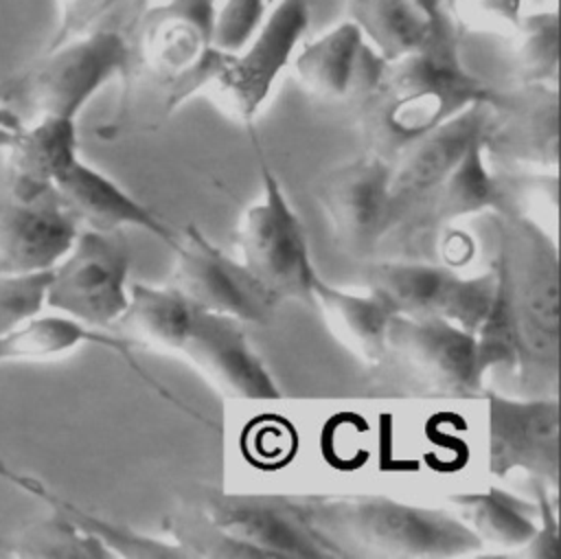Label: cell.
Wrapping results in <instances>:
<instances>
[{
    "mask_svg": "<svg viewBox=\"0 0 561 559\" xmlns=\"http://www.w3.org/2000/svg\"><path fill=\"white\" fill-rule=\"evenodd\" d=\"M215 2L151 0L125 22L129 59L116 110L96 129L101 138L156 129L210 88L230 59L213 42Z\"/></svg>",
    "mask_w": 561,
    "mask_h": 559,
    "instance_id": "6da1fadb",
    "label": "cell"
},
{
    "mask_svg": "<svg viewBox=\"0 0 561 559\" xmlns=\"http://www.w3.org/2000/svg\"><path fill=\"white\" fill-rule=\"evenodd\" d=\"M484 156L557 171L559 90L557 83H513L497 88L480 134Z\"/></svg>",
    "mask_w": 561,
    "mask_h": 559,
    "instance_id": "9a60e30c",
    "label": "cell"
},
{
    "mask_svg": "<svg viewBox=\"0 0 561 559\" xmlns=\"http://www.w3.org/2000/svg\"><path fill=\"white\" fill-rule=\"evenodd\" d=\"M486 399V469L497 478L524 471L530 480L559 489V397H504L482 390Z\"/></svg>",
    "mask_w": 561,
    "mask_h": 559,
    "instance_id": "8fae6325",
    "label": "cell"
},
{
    "mask_svg": "<svg viewBox=\"0 0 561 559\" xmlns=\"http://www.w3.org/2000/svg\"><path fill=\"white\" fill-rule=\"evenodd\" d=\"M0 182L18 197H39L79 160L77 121L42 116L26 121L0 149Z\"/></svg>",
    "mask_w": 561,
    "mask_h": 559,
    "instance_id": "ffe728a7",
    "label": "cell"
},
{
    "mask_svg": "<svg viewBox=\"0 0 561 559\" xmlns=\"http://www.w3.org/2000/svg\"><path fill=\"white\" fill-rule=\"evenodd\" d=\"M46 272L0 274V335L18 329L46 307Z\"/></svg>",
    "mask_w": 561,
    "mask_h": 559,
    "instance_id": "d6a6232c",
    "label": "cell"
},
{
    "mask_svg": "<svg viewBox=\"0 0 561 559\" xmlns=\"http://www.w3.org/2000/svg\"><path fill=\"white\" fill-rule=\"evenodd\" d=\"M0 478L11 482L13 487L22 489L24 493L33 495L35 500L44 502L50 511L64 515L77 528H81L83 533L99 539L114 555V559H118V557H127V559H186L184 550L178 548L173 541L156 539V537L145 535L140 531H134L125 524H116V522L105 520V517H101L92 511H85L79 504L66 500L61 493L53 491L48 484H44L35 476L15 471L4 460H0Z\"/></svg>",
    "mask_w": 561,
    "mask_h": 559,
    "instance_id": "603a6c76",
    "label": "cell"
},
{
    "mask_svg": "<svg viewBox=\"0 0 561 559\" xmlns=\"http://www.w3.org/2000/svg\"><path fill=\"white\" fill-rule=\"evenodd\" d=\"M77 221L57 191L18 197L0 182V274L50 270L72 246Z\"/></svg>",
    "mask_w": 561,
    "mask_h": 559,
    "instance_id": "d6986e66",
    "label": "cell"
},
{
    "mask_svg": "<svg viewBox=\"0 0 561 559\" xmlns=\"http://www.w3.org/2000/svg\"><path fill=\"white\" fill-rule=\"evenodd\" d=\"M272 0H217L213 11V42L234 55L259 31Z\"/></svg>",
    "mask_w": 561,
    "mask_h": 559,
    "instance_id": "1f68e13d",
    "label": "cell"
},
{
    "mask_svg": "<svg viewBox=\"0 0 561 559\" xmlns=\"http://www.w3.org/2000/svg\"><path fill=\"white\" fill-rule=\"evenodd\" d=\"M486 107L489 103H473L394 153L388 171V232L421 197L449 175L480 138Z\"/></svg>",
    "mask_w": 561,
    "mask_h": 559,
    "instance_id": "ac0fdd59",
    "label": "cell"
},
{
    "mask_svg": "<svg viewBox=\"0 0 561 559\" xmlns=\"http://www.w3.org/2000/svg\"><path fill=\"white\" fill-rule=\"evenodd\" d=\"M458 26L445 18L414 50L383 59L375 83L351 103L364 151L392 160L408 142L473 103H491L497 88L460 57Z\"/></svg>",
    "mask_w": 561,
    "mask_h": 559,
    "instance_id": "7a4b0ae2",
    "label": "cell"
},
{
    "mask_svg": "<svg viewBox=\"0 0 561 559\" xmlns=\"http://www.w3.org/2000/svg\"><path fill=\"white\" fill-rule=\"evenodd\" d=\"M368 283L401 316L440 318L473 333L493 300L497 272L493 265L482 274L460 276L438 261L392 256L373 263Z\"/></svg>",
    "mask_w": 561,
    "mask_h": 559,
    "instance_id": "ba28073f",
    "label": "cell"
},
{
    "mask_svg": "<svg viewBox=\"0 0 561 559\" xmlns=\"http://www.w3.org/2000/svg\"><path fill=\"white\" fill-rule=\"evenodd\" d=\"M195 307L169 283L162 287L140 281L129 283L127 307L114 322L118 338L131 346L145 344L175 353L191 322Z\"/></svg>",
    "mask_w": 561,
    "mask_h": 559,
    "instance_id": "d4e9b609",
    "label": "cell"
},
{
    "mask_svg": "<svg viewBox=\"0 0 561 559\" xmlns=\"http://www.w3.org/2000/svg\"><path fill=\"white\" fill-rule=\"evenodd\" d=\"M162 528L186 559H270L263 550L219 528L188 500L167 513Z\"/></svg>",
    "mask_w": 561,
    "mask_h": 559,
    "instance_id": "f1b7e54d",
    "label": "cell"
},
{
    "mask_svg": "<svg viewBox=\"0 0 561 559\" xmlns=\"http://www.w3.org/2000/svg\"><path fill=\"white\" fill-rule=\"evenodd\" d=\"M390 162L362 151L322 175L316 197L337 248L353 259L377 252L390 228Z\"/></svg>",
    "mask_w": 561,
    "mask_h": 559,
    "instance_id": "5bb4252c",
    "label": "cell"
},
{
    "mask_svg": "<svg viewBox=\"0 0 561 559\" xmlns=\"http://www.w3.org/2000/svg\"><path fill=\"white\" fill-rule=\"evenodd\" d=\"M0 557L11 559H114L92 535L59 513L35 520L0 539Z\"/></svg>",
    "mask_w": 561,
    "mask_h": 559,
    "instance_id": "83f0119b",
    "label": "cell"
},
{
    "mask_svg": "<svg viewBox=\"0 0 561 559\" xmlns=\"http://www.w3.org/2000/svg\"><path fill=\"white\" fill-rule=\"evenodd\" d=\"M186 500L219 528L270 559H335L302 520L294 495L234 493L197 484Z\"/></svg>",
    "mask_w": 561,
    "mask_h": 559,
    "instance_id": "7c38bea8",
    "label": "cell"
},
{
    "mask_svg": "<svg viewBox=\"0 0 561 559\" xmlns=\"http://www.w3.org/2000/svg\"><path fill=\"white\" fill-rule=\"evenodd\" d=\"M215 388L239 399H278L280 390L250 346L245 324L232 316L197 309L178 346Z\"/></svg>",
    "mask_w": 561,
    "mask_h": 559,
    "instance_id": "e0dca14e",
    "label": "cell"
},
{
    "mask_svg": "<svg viewBox=\"0 0 561 559\" xmlns=\"http://www.w3.org/2000/svg\"><path fill=\"white\" fill-rule=\"evenodd\" d=\"M419 4L434 18V20H443V18H447V13H445V4H447V0H419Z\"/></svg>",
    "mask_w": 561,
    "mask_h": 559,
    "instance_id": "74e56055",
    "label": "cell"
},
{
    "mask_svg": "<svg viewBox=\"0 0 561 559\" xmlns=\"http://www.w3.org/2000/svg\"><path fill=\"white\" fill-rule=\"evenodd\" d=\"M18 132H13V129H4V127H0V149H4L11 140H13V136H15Z\"/></svg>",
    "mask_w": 561,
    "mask_h": 559,
    "instance_id": "f35d334b",
    "label": "cell"
},
{
    "mask_svg": "<svg viewBox=\"0 0 561 559\" xmlns=\"http://www.w3.org/2000/svg\"><path fill=\"white\" fill-rule=\"evenodd\" d=\"M22 125H24V123H22V118L0 101V127L18 132Z\"/></svg>",
    "mask_w": 561,
    "mask_h": 559,
    "instance_id": "8d00e7d4",
    "label": "cell"
},
{
    "mask_svg": "<svg viewBox=\"0 0 561 559\" xmlns=\"http://www.w3.org/2000/svg\"><path fill=\"white\" fill-rule=\"evenodd\" d=\"M495 265V263H493ZM497 272V267H495ZM473 353H476V370L484 381L489 370L508 368L515 373L517 366V331L508 303V294L497 272L493 300L473 331Z\"/></svg>",
    "mask_w": 561,
    "mask_h": 559,
    "instance_id": "4dcf8cb0",
    "label": "cell"
},
{
    "mask_svg": "<svg viewBox=\"0 0 561 559\" xmlns=\"http://www.w3.org/2000/svg\"><path fill=\"white\" fill-rule=\"evenodd\" d=\"M131 252L123 230L79 228L48 270L46 307L92 329H112L127 307Z\"/></svg>",
    "mask_w": 561,
    "mask_h": 559,
    "instance_id": "52a82bcc",
    "label": "cell"
},
{
    "mask_svg": "<svg viewBox=\"0 0 561 559\" xmlns=\"http://www.w3.org/2000/svg\"><path fill=\"white\" fill-rule=\"evenodd\" d=\"M515 83H557L559 15L554 9L526 11L515 31Z\"/></svg>",
    "mask_w": 561,
    "mask_h": 559,
    "instance_id": "f546056e",
    "label": "cell"
},
{
    "mask_svg": "<svg viewBox=\"0 0 561 559\" xmlns=\"http://www.w3.org/2000/svg\"><path fill=\"white\" fill-rule=\"evenodd\" d=\"M526 0H447L445 13L458 28L489 26L515 31L522 20Z\"/></svg>",
    "mask_w": 561,
    "mask_h": 559,
    "instance_id": "836d02e7",
    "label": "cell"
},
{
    "mask_svg": "<svg viewBox=\"0 0 561 559\" xmlns=\"http://www.w3.org/2000/svg\"><path fill=\"white\" fill-rule=\"evenodd\" d=\"M169 285L193 307L243 324H267L280 305L241 263L217 248L195 224L178 232Z\"/></svg>",
    "mask_w": 561,
    "mask_h": 559,
    "instance_id": "9c48e42d",
    "label": "cell"
},
{
    "mask_svg": "<svg viewBox=\"0 0 561 559\" xmlns=\"http://www.w3.org/2000/svg\"><path fill=\"white\" fill-rule=\"evenodd\" d=\"M294 498L311 533L335 559H451L482 546L458 515L381 493Z\"/></svg>",
    "mask_w": 561,
    "mask_h": 559,
    "instance_id": "3957f363",
    "label": "cell"
},
{
    "mask_svg": "<svg viewBox=\"0 0 561 559\" xmlns=\"http://www.w3.org/2000/svg\"><path fill=\"white\" fill-rule=\"evenodd\" d=\"M123 2L127 0H59L57 24L44 48H53L75 35L90 31Z\"/></svg>",
    "mask_w": 561,
    "mask_h": 559,
    "instance_id": "e575fe53",
    "label": "cell"
},
{
    "mask_svg": "<svg viewBox=\"0 0 561 559\" xmlns=\"http://www.w3.org/2000/svg\"><path fill=\"white\" fill-rule=\"evenodd\" d=\"M484 210L493 215L511 213L500 175L491 173L486 167V156L478 138L449 175L394 224L381 246H401V252L394 259H419L421 248L440 241V235L449 230L451 221Z\"/></svg>",
    "mask_w": 561,
    "mask_h": 559,
    "instance_id": "4fadbf2b",
    "label": "cell"
},
{
    "mask_svg": "<svg viewBox=\"0 0 561 559\" xmlns=\"http://www.w3.org/2000/svg\"><path fill=\"white\" fill-rule=\"evenodd\" d=\"M364 39L351 20H342L298 46L289 61L294 79L316 99L344 101Z\"/></svg>",
    "mask_w": 561,
    "mask_h": 559,
    "instance_id": "cb8c5ba5",
    "label": "cell"
},
{
    "mask_svg": "<svg viewBox=\"0 0 561 559\" xmlns=\"http://www.w3.org/2000/svg\"><path fill=\"white\" fill-rule=\"evenodd\" d=\"M311 305L320 309L335 340L364 364H379L386 357V333L397 311L379 292L353 294L318 274L311 285Z\"/></svg>",
    "mask_w": 561,
    "mask_h": 559,
    "instance_id": "7402d4cb",
    "label": "cell"
},
{
    "mask_svg": "<svg viewBox=\"0 0 561 559\" xmlns=\"http://www.w3.org/2000/svg\"><path fill=\"white\" fill-rule=\"evenodd\" d=\"M129 59L125 24L101 22L42 53L20 72L0 81V101L22 123L42 116L72 118L110 81L121 79Z\"/></svg>",
    "mask_w": 561,
    "mask_h": 559,
    "instance_id": "5b68a950",
    "label": "cell"
},
{
    "mask_svg": "<svg viewBox=\"0 0 561 559\" xmlns=\"http://www.w3.org/2000/svg\"><path fill=\"white\" fill-rule=\"evenodd\" d=\"M449 504L482 546L491 544L506 550L524 548L537 528L535 502L500 487L454 493L449 495Z\"/></svg>",
    "mask_w": 561,
    "mask_h": 559,
    "instance_id": "4316f807",
    "label": "cell"
},
{
    "mask_svg": "<svg viewBox=\"0 0 561 559\" xmlns=\"http://www.w3.org/2000/svg\"><path fill=\"white\" fill-rule=\"evenodd\" d=\"M309 0H272L265 20L248 44L230 55L224 70L210 83L221 107L252 127L272 88L309 28Z\"/></svg>",
    "mask_w": 561,
    "mask_h": 559,
    "instance_id": "30bf717a",
    "label": "cell"
},
{
    "mask_svg": "<svg viewBox=\"0 0 561 559\" xmlns=\"http://www.w3.org/2000/svg\"><path fill=\"white\" fill-rule=\"evenodd\" d=\"M495 267L508 294L519 384L526 397L559 392V250L554 239L524 213L495 215Z\"/></svg>",
    "mask_w": 561,
    "mask_h": 559,
    "instance_id": "277c9868",
    "label": "cell"
},
{
    "mask_svg": "<svg viewBox=\"0 0 561 559\" xmlns=\"http://www.w3.org/2000/svg\"><path fill=\"white\" fill-rule=\"evenodd\" d=\"M535 493V515L537 528L524 546V557L528 559H557L559 557V522H557V502L552 489L539 480H530Z\"/></svg>",
    "mask_w": 561,
    "mask_h": 559,
    "instance_id": "d590c367",
    "label": "cell"
},
{
    "mask_svg": "<svg viewBox=\"0 0 561 559\" xmlns=\"http://www.w3.org/2000/svg\"><path fill=\"white\" fill-rule=\"evenodd\" d=\"M252 142L259 158L263 193L261 199L243 213L239 226L241 263L278 303L298 300L311 305V285L318 272L309 256L302 224L265 162L254 132Z\"/></svg>",
    "mask_w": 561,
    "mask_h": 559,
    "instance_id": "8992f818",
    "label": "cell"
},
{
    "mask_svg": "<svg viewBox=\"0 0 561 559\" xmlns=\"http://www.w3.org/2000/svg\"><path fill=\"white\" fill-rule=\"evenodd\" d=\"M55 191L79 228L101 232L140 228L164 241L169 248L178 241V232L156 213L81 158L57 180Z\"/></svg>",
    "mask_w": 561,
    "mask_h": 559,
    "instance_id": "44dd1931",
    "label": "cell"
},
{
    "mask_svg": "<svg viewBox=\"0 0 561 559\" xmlns=\"http://www.w3.org/2000/svg\"><path fill=\"white\" fill-rule=\"evenodd\" d=\"M386 353L438 392L467 397L484 390L476 370L473 333L447 320L394 313L386 333Z\"/></svg>",
    "mask_w": 561,
    "mask_h": 559,
    "instance_id": "2e32d148",
    "label": "cell"
},
{
    "mask_svg": "<svg viewBox=\"0 0 561 559\" xmlns=\"http://www.w3.org/2000/svg\"><path fill=\"white\" fill-rule=\"evenodd\" d=\"M346 20L381 57L397 59L419 48L445 20H434L419 0H344Z\"/></svg>",
    "mask_w": 561,
    "mask_h": 559,
    "instance_id": "484cf974",
    "label": "cell"
}]
</instances>
